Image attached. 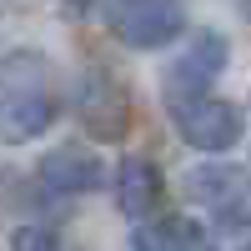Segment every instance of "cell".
Segmentation results:
<instances>
[{
	"instance_id": "1",
	"label": "cell",
	"mask_w": 251,
	"mask_h": 251,
	"mask_svg": "<svg viewBox=\"0 0 251 251\" xmlns=\"http://www.w3.org/2000/svg\"><path fill=\"white\" fill-rule=\"evenodd\" d=\"M186 196L211 211V221L246 231L251 226V176L241 166H196L186 171Z\"/></svg>"
},
{
	"instance_id": "2",
	"label": "cell",
	"mask_w": 251,
	"mask_h": 251,
	"mask_svg": "<svg viewBox=\"0 0 251 251\" xmlns=\"http://www.w3.org/2000/svg\"><path fill=\"white\" fill-rule=\"evenodd\" d=\"M171 121H176V136L206 156H221L241 141V111L231 100H216V96H196V100L171 106Z\"/></svg>"
},
{
	"instance_id": "3",
	"label": "cell",
	"mask_w": 251,
	"mask_h": 251,
	"mask_svg": "<svg viewBox=\"0 0 251 251\" xmlns=\"http://www.w3.org/2000/svg\"><path fill=\"white\" fill-rule=\"evenodd\" d=\"M111 30L131 50H161L186 30L181 0H121L111 10Z\"/></svg>"
},
{
	"instance_id": "4",
	"label": "cell",
	"mask_w": 251,
	"mask_h": 251,
	"mask_svg": "<svg viewBox=\"0 0 251 251\" xmlns=\"http://www.w3.org/2000/svg\"><path fill=\"white\" fill-rule=\"evenodd\" d=\"M226 55H231V46H226L221 30H201L191 35V46H186L171 71H166V100L171 106H181V100H196L216 86V75L226 71Z\"/></svg>"
},
{
	"instance_id": "5",
	"label": "cell",
	"mask_w": 251,
	"mask_h": 251,
	"mask_svg": "<svg viewBox=\"0 0 251 251\" xmlns=\"http://www.w3.org/2000/svg\"><path fill=\"white\" fill-rule=\"evenodd\" d=\"M75 111H80V126L96 136L116 141L126 126H131V100H126V91L116 86V80L106 71H91L80 75V96H75Z\"/></svg>"
},
{
	"instance_id": "6",
	"label": "cell",
	"mask_w": 251,
	"mask_h": 251,
	"mask_svg": "<svg viewBox=\"0 0 251 251\" xmlns=\"http://www.w3.org/2000/svg\"><path fill=\"white\" fill-rule=\"evenodd\" d=\"M60 116V100L50 91H5L0 96V141L25 146L35 136H46Z\"/></svg>"
},
{
	"instance_id": "7",
	"label": "cell",
	"mask_w": 251,
	"mask_h": 251,
	"mask_svg": "<svg viewBox=\"0 0 251 251\" xmlns=\"http://www.w3.org/2000/svg\"><path fill=\"white\" fill-rule=\"evenodd\" d=\"M35 176L55 196H80V191H100V186H106V166H100V156L86 151V146H60V151H50L40 161Z\"/></svg>"
},
{
	"instance_id": "8",
	"label": "cell",
	"mask_w": 251,
	"mask_h": 251,
	"mask_svg": "<svg viewBox=\"0 0 251 251\" xmlns=\"http://www.w3.org/2000/svg\"><path fill=\"white\" fill-rule=\"evenodd\" d=\"M156 201H161V176H156V166L146 161V156H126V161L116 166V206L141 226L146 216L156 211Z\"/></svg>"
},
{
	"instance_id": "9",
	"label": "cell",
	"mask_w": 251,
	"mask_h": 251,
	"mask_svg": "<svg viewBox=\"0 0 251 251\" xmlns=\"http://www.w3.org/2000/svg\"><path fill=\"white\" fill-rule=\"evenodd\" d=\"M131 251H216V246L186 221H141L131 236Z\"/></svg>"
},
{
	"instance_id": "10",
	"label": "cell",
	"mask_w": 251,
	"mask_h": 251,
	"mask_svg": "<svg viewBox=\"0 0 251 251\" xmlns=\"http://www.w3.org/2000/svg\"><path fill=\"white\" fill-rule=\"evenodd\" d=\"M10 246H15V251H60V236L46 231V226H20Z\"/></svg>"
},
{
	"instance_id": "11",
	"label": "cell",
	"mask_w": 251,
	"mask_h": 251,
	"mask_svg": "<svg viewBox=\"0 0 251 251\" xmlns=\"http://www.w3.org/2000/svg\"><path fill=\"white\" fill-rule=\"evenodd\" d=\"M66 5H71V10H80V15H86V10H106V15H111L121 0H66Z\"/></svg>"
},
{
	"instance_id": "12",
	"label": "cell",
	"mask_w": 251,
	"mask_h": 251,
	"mask_svg": "<svg viewBox=\"0 0 251 251\" xmlns=\"http://www.w3.org/2000/svg\"><path fill=\"white\" fill-rule=\"evenodd\" d=\"M241 5H246V15H251V0H241Z\"/></svg>"
}]
</instances>
